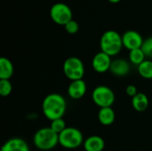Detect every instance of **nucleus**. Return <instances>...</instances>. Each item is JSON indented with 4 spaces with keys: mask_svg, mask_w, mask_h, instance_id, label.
<instances>
[{
    "mask_svg": "<svg viewBox=\"0 0 152 151\" xmlns=\"http://www.w3.org/2000/svg\"><path fill=\"white\" fill-rule=\"evenodd\" d=\"M67 102L65 98L57 93H49L42 102V111L44 116L50 121L62 118L66 113Z\"/></svg>",
    "mask_w": 152,
    "mask_h": 151,
    "instance_id": "f257e3e1",
    "label": "nucleus"
},
{
    "mask_svg": "<svg viewBox=\"0 0 152 151\" xmlns=\"http://www.w3.org/2000/svg\"><path fill=\"white\" fill-rule=\"evenodd\" d=\"M101 51L110 57L117 56L122 50V36L116 30L110 29L105 31L100 39Z\"/></svg>",
    "mask_w": 152,
    "mask_h": 151,
    "instance_id": "f03ea898",
    "label": "nucleus"
},
{
    "mask_svg": "<svg viewBox=\"0 0 152 151\" xmlns=\"http://www.w3.org/2000/svg\"><path fill=\"white\" fill-rule=\"evenodd\" d=\"M33 143L40 150H51L59 144V134L53 131L50 126L42 127L35 133Z\"/></svg>",
    "mask_w": 152,
    "mask_h": 151,
    "instance_id": "7ed1b4c3",
    "label": "nucleus"
},
{
    "mask_svg": "<svg viewBox=\"0 0 152 151\" xmlns=\"http://www.w3.org/2000/svg\"><path fill=\"white\" fill-rule=\"evenodd\" d=\"M84 137L81 131L76 127H69L59 134V144L67 150H74L84 144Z\"/></svg>",
    "mask_w": 152,
    "mask_h": 151,
    "instance_id": "20e7f679",
    "label": "nucleus"
},
{
    "mask_svg": "<svg viewBox=\"0 0 152 151\" xmlns=\"http://www.w3.org/2000/svg\"><path fill=\"white\" fill-rule=\"evenodd\" d=\"M62 69L65 77L70 81L83 79L86 71L83 61L75 56L69 57L64 61Z\"/></svg>",
    "mask_w": 152,
    "mask_h": 151,
    "instance_id": "39448f33",
    "label": "nucleus"
},
{
    "mask_svg": "<svg viewBox=\"0 0 152 151\" xmlns=\"http://www.w3.org/2000/svg\"><path fill=\"white\" fill-rule=\"evenodd\" d=\"M93 101L100 109L112 107L115 102L116 96L111 88L107 85H98L92 93Z\"/></svg>",
    "mask_w": 152,
    "mask_h": 151,
    "instance_id": "423d86ee",
    "label": "nucleus"
},
{
    "mask_svg": "<svg viewBox=\"0 0 152 151\" xmlns=\"http://www.w3.org/2000/svg\"><path fill=\"white\" fill-rule=\"evenodd\" d=\"M50 17L54 23L65 26L69 20H73V12L68 4L64 3H55L50 8Z\"/></svg>",
    "mask_w": 152,
    "mask_h": 151,
    "instance_id": "0eeeda50",
    "label": "nucleus"
},
{
    "mask_svg": "<svg viewBox=\"0 0 152 151\" xmlns=\"http://www.w3.org/2000/svg\"><path fill=\"white\" fill-rule=\"evenodd\" d=\"M122 41L123 46L126 49L132 51L134 49L142 48L144 39L138 31L127 30L122 35Z\"/></svg>",
    "mask_w": 152,
    "mask_h": 151,
    "instance_id": "6e6552de",
    "label": "nucleus"
},
{
    "mask_svg": "<svg viewBox=\"0 0 152 151\" xmlns=\"http://www.w3.org/2000/svg\"><path fill=\"white\" fill-rule=\"evenodd\" d=\"M111 62V57L106 54L105 53L100 51L93 57L92 67L95 72L99 74H103L110 70Z\"/></svg>",
    "mask_w": 152,
    "mask_h": 151,
    "instance_id": "1a4fd4ad",
    "label": "nucleus"
},
{
    "mask_svg": "<svg viewBox=\"0 0 152 151\" xmlns=\"http://www.w3.org/2000/svg\"><path fill=\"white\" fill-rule=\"evenodd\" d=\"M87 91V85L84 79L70 81L67 93L69 98L73 100H79L82 97L85 96Z\"/></svg>",
    "mask_w": 152,
    "mask_h": 151,
    "instance_id": "9d476101",
    "label": "nucleus"
},
{
    "mask_svg": "<svg viewBox=\"0 0 152 151\" xmlns=\"http://www.w3.org/2000/svg\"><path fill=\"white\" fill-rule=\"evenodd\" d=\"M131 63L122 58H118L112 61L110 71L116 77H126L131 70Z\"/></svg>",
    "mask_w": 152,
    "mask_h": 151,
    "instance_id": "9b49d317",
    "label": "nucleus"
},
{
    "mask_svg": "<svg viewBox=\"0 0 152 151\" xmlns=\"http://www.w3.org/2000/svg\"><path fill=\"white\" fill-rule=\"evenodd\" d=\"M1 151H30L28 144L21 138L14 137L7 140L2 146Z\"/></svg>",
    "mask_w": 152,
    "mask_h": 151,
    "instance_id": "f8f14e48",
    "label": "nucleus"
},
{
    "mask_svg": "<svg viewBox=\"0 0 152 151\" xmlns=\"http://www.w3.org/2000/svg\"><path fill=\"white\" fill-rule=\"evenodd\" d=\"M83 147L86 151H102L105 148V142L99 135H91L85 140Z\"/></svg>",
    "mask_w": 152,
    "mask_h": 151,
    "instance_id": "ddd939ff",
    "label": "nucleus"
},
{
    "mask_svg": "<svg viewBox=\"0 0 152 151\" xmlns=\"http://www.w3.org/2000/svg\"><path fill=\"white\" fill-rule=\"evenodd\" d=\"M116 119V113L111 107L109 108H102L98 111V120L99 122L104 125L109 126L111 125Z\"/></svg>",
    "mask_w": 152,
    "mask_h": 151,
    "instance_id": "4468645a",
    "label": "nucleus"
},
{
    "mask_svg": "<svg viewBox=\"0 0 152 151\" xmlns=\"http://www.w3.org/2000/svg\"><path fill=\"white\" fill-rule=\"evenodd\" d=\"M14 72L12 62L5 57L0 58V79L9 80Z\"/></svg>",
    "mask_w": 152,
    "mask_h": 151,
    "instance_id": "2eb2a0df",
    "label": "nucleus"
},
{
    "mask_svg": "<svg viewBox=\"0 0 152 151\" xmlns=\"http://www.w3.org/2000/svg\"><path fill=\"white\" fill-rule=\"evenodd\" d=\"M150 104L148 96L143 93H138L134 97L132 98V106L134 109L138 112L145 111Z\"/></svg>",
    "mask_w": 152,
    "mask_h": 151,
    "instance_id": "dca6fc26",
    "label": "nucleus"
},
{
    "mask_svg": "<svg viewBox=\"0 0 152 151\" xmlns=\"http://www.w3.org/2000/svg\"><path fill=\"white\" fill-rule=\"evenodd\" d=\"M139 75L145 79H152V60L146 59L137 67Z\"/></svg>",
    "mask_w": 152,
    "mask_h": 151,
    "instance_id": "f3484780",
    "label": "nucleus"
},
{
    "mask_svg": "<svg viewBox=\"0 0 152 151\" xmlns=\"http://www.w3.org/2000/svg\"><path fill=\"white\" fill-rule=\"evenodd\" d=\"M128 59H129V62L131 64L135 65V66L138 67L147 58H146L143 51L142 50V48H138V49H134V50L129 51Z\"/></svg>",
    "mask_w": 152,
    "mask_h": 151,
    "instance_id": "a211bd4d",
    "label": "nucleus"
},
{
    "mask_svg": "<svg viewBox=\"0 0 152 151\" xmlns=\"http://www.w3.org/2000/svg\"><path fill=\"white\" fill-rule=\"evenodd\" d=\"M50 127L57 134H60L61 132H63L67 128V125H66L65 120L62 117V118H58V119H55V120L51 121Z\"/></svg>",
    "mask_w": 152,
    "mask_h": 151,
    "instance_id": "6ab92c4d",
    "label": "nucleus"
},
{
    "mask_svg": "<svg viewBox=\"0 0 152 151\" xmlns=\"http://www.w3.org/2000/svg\"><path fill=\"white\" fill-rule=\"evenodd\" d=\"M12 91V85L10 80L0 79V95L2 97H7Z\"/></svg>",
    "mask_w": 152,
    "mask_h": 151,
    "instance_id": "aec40b11",
    "label": "nucleus"
},
{
    "mask_svg": "<svg viewBox=\"0 0 152 151\" xmlns=\"http://www.w3.org/2000/svg\"><path fill=\"white\" fill-rule=\"evenodd\" d=\"M142 50L143 51L147 59H152V36H150L144 39L143 44L142 45Z\"/></svg>",
    "mask_w": 152,
    "mask_h": 151,
    "instance_id": "412c9836",
    "label": "nucleus"
},
{
    "mask_svg": "<svg viewBox=\"0 0 152 151\" xmlns=\"http://www.w3.org/2000/svg\"><path fill=\"white\" fill-rule=\"evenodd\" d=\"M64 28H65V30H66L69 34L73 35V34H76V33L78 31V29H79V25H78L77 21H76L75 20H69V21L64 26Z\"/></svg>",
    "mask_w": 152,
    "mask_h": 151,
    "instance_id": "4be33fe9",
    "label": "nucleus"
},
{
    "mask_svg": "<svg viewBox=\"0 0 152 151\" xmlns=\"http://www.w3.org/2000/svg\"><path fill=\"white\" fill-rule=\"evenodd\" d=\"M126 93L130 96V97H134L137 93H138V91H137V87L134 85H129L126 86Z\"/></svg>",
    "mask_w": 152,
    "mask_h": 151,
    "instance_id": "5701e85b",
    "label": "nucleus"
},
{
    "mask_svg": "<svg viewBox=\"0 0 152 151\" xmlns=\"http://www.w3.org/2000/svg\"><path fill=\"white\" fill-rule=\"evenodd\" d=\"M110 3H112V4H117V3H119L121 0H108Z\"/></svg>",
    "mask_w": 152,
    "mask_h": 151,
    "instance_id": "b1692460",
    "label": "nucleus"
}]
</instances>
